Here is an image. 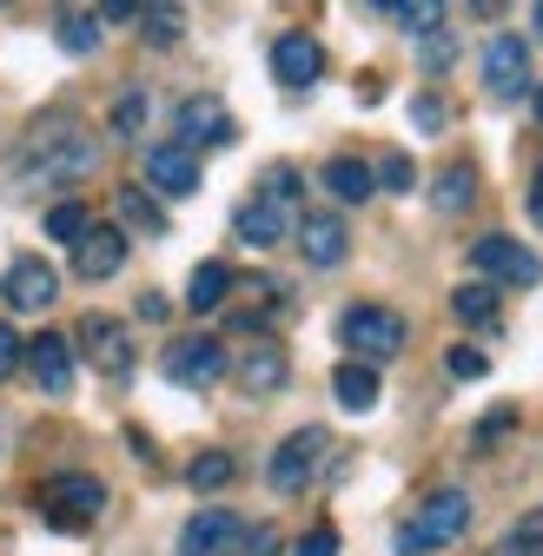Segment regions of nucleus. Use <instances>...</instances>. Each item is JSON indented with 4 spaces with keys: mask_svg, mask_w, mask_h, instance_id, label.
<instances>
[{
    "mask_svg": "<svg viewBox=\"0 0 543 556\" xmlns=\"http://www.w3.org/2000/svg\"><path fill=\"white\" fill-rule=\"evenodd\" d=\"M100 166V139L80 119H47L27 132V147L14 153V179L21 186H80Z\"/></svg>",
    "mask_w": 543,
    "mask_h": 556,
    "instance_id": "nucleus-1",
    "label": "nucleus"
},
{
    "mask_svg": "<svg viewBox=\"0 0 543 556\" xmlns=\"http://www.w3.org/2000/svg\"><path fill=\"white\" fill-rule=\"evenodd\" d=\"M404 338H412V325H404L391 305H345L338 312V344L352 352V365H384L404 352Z\"/></svg>",
    "mask_w": 543,
    "mask_h": 556,
    "instance_id": "nucleus-2",
    "label": "nucleus"
},
{
    "mask_svg": "<svg viewBox=\"0 0 543 556\" xmlns=\"http://www.w3.org/2000/svg\"><path fill=\"white\" fill-rule=\"evenodd\" d=\"M464 530H470V497H464V491H431V497L418 504V517H412V523H397L391 549H397V556H425V549L457 543Z\"/></svg>",
    "mask_w": 543,
    "mask_h": 556,
    "instance_id": "nucleus-3",
    "label": "nucleus"
},
{
    "mask_svg": "<svg viewBox=\"0 0 543 556\" xmlns=\"http://www.w3.org/2000/svg\"><path fill=\"white\" fill-rule=\"evenodd\" d=\"M40 510H47L53 530H87L106 510V483L87 477V470H66V477H53L47 491H40Z\"/></svg>",
    "mask_w": 543,
    "mask_h": 556,
    "instance_id": "nucleus-4",
    "label": "nucleus"
},
{
    "mask_svg": "<svg viewBox=\"0 0 543 556\" xmlns=\"http://www.w3.org/2000/svg\"><path fill=\"white\" fill-rule=\"evenodd\" d=\"M331 457V431L325 425H305V431H292L279 451H272V464H265V477H272V491H305V483L318 477V464Z\"/></svg>",
    "mask_w": 543,
    "mask_h": 556,
    "instance_id": "nucleus-5",
    "label": "nucleus"
},
{
    "mask_svg": "<svg viewBox=\"0 0 543 556\" xmlns=\"http://www.w3.org/2000/svg\"><path fill=\"white\" fill-rule=\"evenodd\" d=\"M470 265H478L484 278H497V286H517V292H530L543 278V258L523 239H510V232H484L478 245H470Z\"/></svg>",
    "mask_w": 543,
    "mask_h": 556,
    "instance_id": "nucleus-6",
    "label": "nucleus"
},
{
    "mask_svg": "<svg viewBox=\"0 0 543 556\" xmlns=\"http://www.w3.org/2000/svg\"><path fill=\"white\" fill-rule=\"evenodd\" d=\"M160 371H166L173 384H186V391H213V384L232 371V358H226L219 338H179V344H166Z\"/></svg>",
    "mask_w": 543,
    "mask_h": 556,
    "instance_id": "nucleus-7",
    "label": "nucleus"
},
{
    "mask_svg": "<svg viewBox=\"0 0 543 556\" xmlns=\"http://www.w3.org/2000/svg\"><path fill=\"white\" fill-rule=\"evenodd\" d=\"M74 344L87 352V365H93L100 378H113V384L132 371V338H126V325H119V318H106V312H87Z\"/></svg>",
    "mask_w": 543,
    "mask_h": 556,
    "instance_id": "nucleus-8",
    "label": "nucleus"
},
{
    "mask_svg": "<svg viewBox=\"0 0 543 556\" xmlns=\"http://www.w3.org/2000/svg\"><path fill=\"white\" fill-rule=\"evenodd\" d=\"M239 139V126H232V113H226V100H213V93H192V100H179V139L173 147H232Z\"/></svg>",
    "mask_w": 543,
    "mask_h": 556,
    "instance_id": "nucleus-9",
    "label": "nucleus"
},
{
    "mask_svg": "<svg viewBox=\"0 0 543 556\" xmlns=\"http://www.w3.org/2000/svg\"><path fill=\"white\" fill-rule=\"evenodd\" d=\"M245 536V523L226 510V504H206V510H192L186 530H179V556H232Z\"/></svg>",
    "mask_w": 543,
    "mask_h": 556,
    "instance_id": "nucleus-10",
    "label": "nucleus"
},
{
    "mask_svg": "<svg viewBox=\"0 0 543 556\" xmlns=\"http://www.w3.org/2000/svg\"><path fill=\"white\" fill-rule=\"evenodd\" d=\"M0 299H8V312H47L60 299V271L47 258H14L0 278Z\"/></svg>",
    "mask_w": 543,
    "mask_h": 556,
    "instance_id": "nucleus-11",
    "label": "nucleus"
},
{
    "mask_svg": "<svg viewBox=\"0 0 543 556\" xmlns=\"http://www.w3.org/2000/svg\"><path fill=\"white\" fill-rule=\"evenodd\" d=\"M272 74H279V87H292V93H305V87H318V74H325V47L312 40V34H279L272 40Z\"/></svg>",
    "mask_w": 543,
    "mask_h": 556,
    "instance_id": "nucleus-12",
    "label": "nucleus"
},
{
    "mask_svg": "<svg viewBox=\"0 0 543 556\" xmlns=\"http://www.w3.org/2000/svg\"><path fill=\"white\" fill-rule=\"evenodd\" d=\"M484 87H491L497 100H517V93L530 87V40H523V34H497V40L484 47Z\"/></svg>",
    "mask_w": 543,
    "mask_h": 556,
    "instance_id": "nucleus-13",
    "label": "nucleus"
},
{
    "mask_svg": "<svg viewBox=\"0 0 543 556\" xmlns=\"http://www.w3.org/2000/svg\"><path fill=\"white\" fill-rule=\"evenodd\" d=\"M27 371L47 397H66L74 391V338H60V331H40L27 338Z\"/></svg>",
    "mask_w": 543,
    "mask_h": 556,
    "instance_id": "nucleus-14",
    "label": "nucleus"
},
{
    "mask_svg": "<svg viewBox=\"0 0 543 556\" xmlns=\"http://www.w3.org/2000/svg\"><path fill=\"white\" fill-rule=\"evenodd\" d=\"M292 378V358H286V344H272V338H258V344H245L239 352V391H252V397H272Z\"/></svg>",
    "mask_w": 543,
    "mask_h": 556,
    "instance_id": "nucleus-15",
    "label": "nucleus"
},
{
    "mask_svg": "<svg viewBox=\"0 0 543 556\" xmlns=\"http://www.w3.org/2000/svg\"><path fill=\"white\" fill-rule=\"evenodd\" d=\"M147 186H153L160 199H192V192H199V153H186V147H153V153H147Z\"/></svg>",
    "mask_w": 543,
    "mask_h": 556,
    "instance_id": "nucleus-16",
    "label": "nucleus"
},
{
    "mask_svg": "<svg viewBox=\"0 0 543 556\" xmlns=\"http://www.w3.org/2000/svg\"><path fill=\"white\" fill-rule=\"evenodd\" d=\"M232 232H239V245L272 252L279 239H292V213H286V205H265V199H245L232 213Z\"/></svg>",
    "mask_w": 543,
    "mask_h": 556,
    "instance_id": "nucleus-17",
    "label": "nucleus"
},
{
    "mask_svg": "<svg viewBox=\"0 0 543 556\" xmlns=\"http://www.w3.org/2000/svg\"><path fill=\"white\" fill-rule=\"evenodd\" d=\"M299 252H305L318 271L345 265V252H352V232H345V219H338V213H312V219H299Z\"/></svg>",
    "mask_w": 543,
    "mask_h": 556,
    "instance_id": "nucleus-18",
    "label": "nucleus"
},
{
    "mask_svg": "<svg viewBox=\"0 0 543 556\" xmlns=\"http://www.w3.org/2000/svg\"><path fill=\"white\" fill-rule=\"evenodd\" d=\"M119 265H126V232L119 226H87L80 245H74V271L100 286V278H113Z\"/></svg>",
    "mask_w": 543,
    "mask_h": 556,
    "instance_id": "nucleus-19",
    "label": "nucleus"
},
{
    "mask_svg": "<svg viewBox=\"0 0 543 556\" xmlns=\"http://www.w3.org/2000/svg\"><path fill=\"white\" fill-rule=\"evenodd\" d=\"M325 192L338 199V205H365L371 192H378V179H371V166L365 160H345V153H338V160H325Z\"/></svg>",
    "mask_w": 543,
    "mask_h": 556,
    "instance_id": "nucleus-20",
    "label": "nucleus"
},
{
    "mask_svg": "<svg viewBox=\"0 0 543 556\" xmlns=\"http://www.w3.org/2000/svg\"><path fill=\"white\" fill-rule=\"evenodd\" d=\"M331 397L345 404V410H371V404H378V371H371V365H352V358H345V365L331 371Z\"/></svg>",
    "mask_w": 543,
    "mask_h": 556,
    "instance_id": "nucleus-21",
    "label": "nucleus"
},
{
    "mask_svg": "<svg viewBox=\"0 0 543 556\" xmlns=\"http://www.w3.org/2000/svg\"><path fill=\"white\" fill-rule=\"evenodd\" d=\"M119 219L132 232H147V239H166V213H160V199L147 186H119Z\"/></svg>",
    "mask_w": 543,
    "mask_h": 556,
    "instance_id": "nucleus-22",
    "label": "nucleus"
},
{
    "mask_svg": "<svg viewBox=\"0 0 543 556\" xmlns=\"http://www.w3.org/2000/svg\"><path fill=\"white\" fill-rule=\"evenodd\" d=\"M226 292H232V265L206 258V265L192 271V286H186V305H192V312H219V305H226Z\"/></svg>",
    "mask_w": 543,
    "mask_h": 556,
    "instance_id": "nucleus-23",
    "label": "nucleus"
},
{
    "mask_svg": "<svg viewBox=\"0 0 543 556\" xmlns=\"http://www.w3.org/2000/svg\"><path fill=\"white\" fill-rule=\"evenodd\" d=\"M232 477H239L232 451H199V457L186 464V483H192V491H226Z\"/></svg>",
    "mask_w": 543,
    "mask_h": 556,
    "instance_id": "nucleus-24",
    "label": "nucleus"
},
{
    "mask_svg": "<svg viewBox=\"0 0 543 556\" xmlns=\"http://www.w3.org/2000/svg\"><path fill=\"white\" fill-rule=\"evenodd\" d=\"M438 213H470V199H478V173L470 166H444V179H438Z\"/></svg>",
    "mask_w": 543,
    "mask_h": 556,
    "instance_id": "nucleus-25",
    "label": "nucleus"
},
{
    "mask_svg": "<svg viewBox=\"0 0 543 556\" xmlns=\"http://www.w3.org/2000/svg\"><path fill=\"white\" fill-rule=\"evenodd\" d=\"M451 312H457L464 325H491V318H497V286H457V292H451Z\"/></svg>",
    "mask_w": 543,
    "mask_h": 556,
    "instance_id": "nucleus-26",
    "label": "nucleus"
},
{
    "mask_svg": "<svg viewBox=\"0 0 543 556\" xmlns=\"http://www.w3.org/2000/svg\"><path fill=\"white\" fill-rule=\"evenodd\" d=\"M87 226H93V213H87L80 199H60L53 213H47V239H66V245H80V232H87Z\"/></svg>",
    "mask_w": 543,
    "mask_h": 556,
    "instance_id": "nucleus-27",
    "label": "nucleus"
},
{
    "mask_svg": "<svg viewBox=\"0 0 543 556\" xmlns=\"http://www.w3.org/2000/svg\"><path fill=\"white\" fill-rule=\"evenodd\" d=\"M60 47L66 53H93L100 47V14H60Z\"/></svg>",
    "mask_w": 543,
    "mask_h": 556,
    "instance_id": "nucleus-28",
    "label": "nucleus"
},
{
    "mask_svg": "<svg viewBox=\"0 0 543 556\" xmlns=\"http://www.w3.org/2000/svg\"><path fill=\"white\" fill-rule=\"evenodd\" d=\"M299 166H265V179H258V199L265 205H299Z\"/></svg>",
    "mask_w": 543,
    "mask_h": 556,
    "instance_id": "nucleus-29",
    "label": "nucleus"
},
{
    "mask_svg": "<svg viewBox=\"0 0 543 556\" xmlns=\"http://www.w3.org/2000/svg\"><path fill=\"white\" fill-rule=\"evenodd\" d=\"M140 34H147L153 47H173V40L186 34V14H179V8H140Z\"/></svg>",
    "mask_w": 543,
    "mask_h": 556,
    "instance_id": "nucleus-30",
    "label": "nucleus"
},
{
    "mask_svg": "<svg viewBox=\"0 0 543 556\" xmlns=\"http://www.w3.org/2000/svg\"><path fill=\"white\" fill-rule=\"evenodd\" d=\"M397 27H412V34H438V21H444V8L438 0H404V8H384Z\"/></svg>",
    "mask_w": 543,
    "mask_h": 556,
    "instance_id": "nucleus-31",
    "label": "nucleus"
},
{
    "mask_svg": "<svg viewBox=\"0 0 543 556\" xmlns=\"http://www.w3.org/2000/svg\"><path fill=\"white\" fill-rule=\"evenodd\" d=\"M371 179H378L384 192H412V186H418V166H412V153H384Z\"/></svg>",
    "mask_w": 543,
    "mask_h": 556,
    "instance_id": "nucleus-32",
    "label": "nucleus"
},
{
    "mask_svg": "<svg viewBox=\"0 0 543 556\" xmlns=\"http://www.w3.org/2000/svg\"><path fill=\"white\" fill-rule=\"evenodd\" d=\"M497 556H543V510H536V517H523V523L504 536V549H497Z\"/></svg>",
    "mask_w": 543,
    "mask_h": 556,
    "instance_id": "nucleus-33",
    "label": "nucleus"
},
{
    "mask_svg": "<svg viewBox=\"0 0 543 556\" xmlns=\"http://www.w3.org/2000/svg\"><path fill=\"white\" fill-rule=\"evenodd\" d=\"M140 126H147V93H119V100H113V132L132 139Z\"/></svg>",
    "mask_w": 543,
    "mask_h": 556,
    "instance_id": "nucleus-34",
    "label": "nucleus"
},
{
    "mask_svg": "<svg viewBox=\"0 0 543 556\" xmlns=\"http://www.w3.org/2000/svg\"><path fill=\"white\" fill-rule=\"evenodd\" d=\"M444 371H451V378H464V384H478V378L491 371V358H484V352H470V344H451V358H444Z\"/></svg>",
    "mask_w": 543,
    "mask_h": 556,
    "instance_id": "nucleus-35",
    "label": "nucleus"
},
{
    "mask_svg": "<svg viewBox=\"0 0 543 556\" xmlns=\"http://www.w3.org/2000/svg\"><path fill=\"white\" fill-rule=\"evenodd\" d=\"M444 119H451V113H444L438 93H418V100H412V126H418V132H444Z\"/></svg>",
    "mask_w": 543,
    "mask_h": 556,
    "instance_id": "nucleus-36",
    "label": "nucleus"
},
{
    "mask_svg": "<svg viewBox=\"0 0 543 556\" xmlns=\"http://www.w3.org/2000/svg\"><path fill=\"white\" fill-rule=\"evenodd\" d=\"M457 60V40L438 27V34H425V74H444V66Z\"/></svg>",
    "mask_w": 543,
    "mask_h": 556,
    "instance_id": "nucleus-37",
    "label": "nucleus"
},
{
    "mask_svg": "<svg viewBox=\"0 0 543 556\" xmlns=\"http://www.w3.org/2000/svg\"><path fill=\"white\" fill-rule=\"evenodd\" d=\"M292 556H338V530H331V523H318V530H305V536L292 543Z\"/></svg>",
    "mask_w": 543,
    "mask_h": 556,
    "instance_id": "nucleus-38",
    "label": "nucleus"
},
{
    "mask_svg": "<svg viewBox=\"0 0 543 556\" xmlns=\"http://www.w3.org/2000/svg\"><path fill=\"white\" fill-rule=\"evenodd\" d=\"M21 358H27L21 331H14V325H0V378H14V371H21Z\"/></svg>",
    "mask_w": 543,
    "mask_h": 556,
    "instance_id": "nucleus-39",
    "label": "nucleus"
},
{
    "mask_svg": "<svg viewBox=\"0 0 543 556\" xmlns=\"http://www.w3.org/2000/svg\"><path fill=\"white\" fill-rule=\"evenodd\" d=\"M510 425H517V410H510V404H504V410H491V417H484V431H478V444H491V438H504Z\"/></svg>",
    "mask_w": 543,
    "mask_h": 556,
    "instance_id": "nucleus-40",
    "label": "nucleus"
},
{
    "mask_svg": "<svg viewBox=\"0 0 543 556\" xmlns=\"http://www.w3.org/2000/svg\"><path fill=\"white\" fill-rule=\"evenodd\" d=\"M245 556H279V530H252L245 536Z\"/></svg>",
    "mask_w": 543,
    "mask_h": 556,
    "instance_id": "nucleus-41",
    "label": "nucleus"
},
{
    "mask_svg": "<svg viewBox=\"0 0 543 556\" xmlns=\"http://www.w3.org/2000/svg\"><path fill=\"white\" fill-rule=\"evenodd\" d=\"M166 312H173V305H166V299H160V292H147V299H140V318H153V325H160V318H166Z\"/></svg>",
    "mask_w": 543,
    "mask_h": 556,
    "instance_id": "nucleus-42",
    "label": "nucleus"
},
{
    "mask_svg": "<svg viewBox=\"0 0 543 556\" xmlns=\"http://www.w3.org/2000/svg\"><path fill=\"white\" fill-rule=\"evenodd\" d=\"M530 219L543 226V173H536V186H530Z\"/></svg>",
    "mask_w": 543,
    "mask_h": 556,
    "instance_id": "nucleus-43",
    "label": "nucleus"
},
{
    "mask_svg": "<svg viewBox=\"0 0 543 556\" xmlns=\"http://www.w3.org/2000/svg\"><path fill=\"white\" fill-rule=\"evenodd\" d=\"M530 100H536V119H543V80H536V93H530Z\"/></svg>",
    "mask_w": 543,
    "mask_h": 556,
    "instance_id": "nucleus-44",
    "label": "nucleus"
},
{
    "mask_svg": "<svg viewBox=\"0 0 543 556\" xmlns=\"http://www.w3.org/2000/svg\"><path fill=\"white\" fill-rule=\"evenodd\" d=\"M530 21H536V40H543V8H530Z\"/></svg>",
    "mask_w": 543,
    "mask_h": 556,
    "instance_id": "nucleus-45",
    "label": "nucleus"
}]
</instances>
